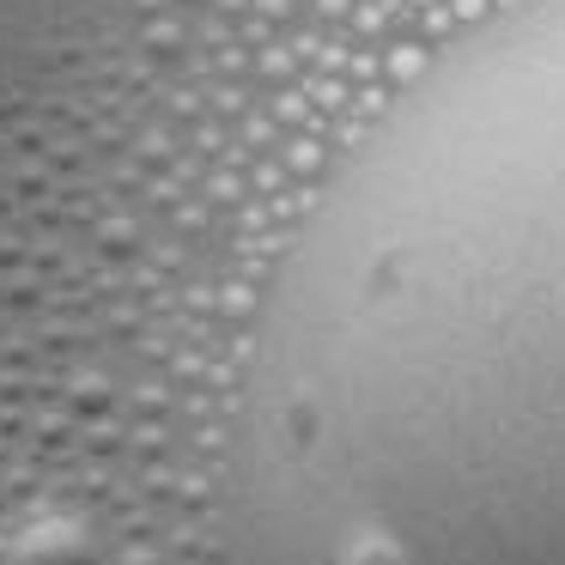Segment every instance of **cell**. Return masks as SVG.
Segmentation results:
<instances>
[{
  "label": "cell",
  "mask_w": 565,
  "mask_h": 565,
  "mask_svg": "<svg viewBox=\"0 0 565 565\" xmlns=\"http://www.w3.org/2000/svg\"><path fill=\"white\" fill-rule=\"evenodd\" d=\"M0 565H98V547H92V535L79 523L43 516V523L25 529V535H13V547H7Z\"/></svg>",
  "instance_id": "cell-2"
},
{
  "label": "cell",
  "mask_w": 565,
  "mask_h": 565,
  "mask_svg": "<svg viewBox=\"0 0 565 565\" xmlns=\"http://www.w3.org/2000/svg\"><path fill=\"white\" fill-rule=\"evenodd\" d=\"M237 565H565V0L444 50L256 322Z\"/></svg>",
  "instance_id": "cell-1"
}]
</instances>
